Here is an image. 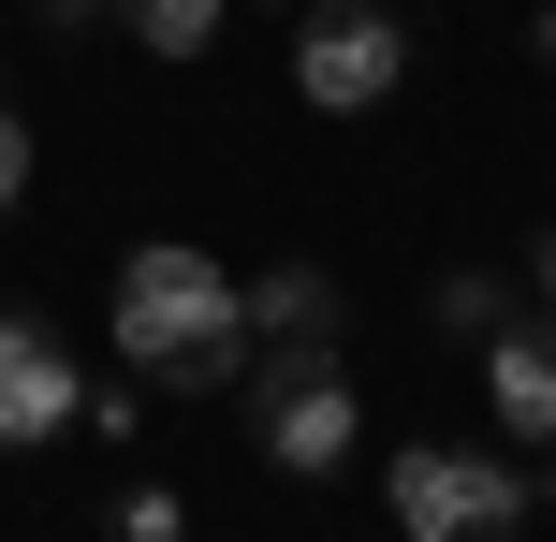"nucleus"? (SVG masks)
Wrapping results in <instances>:
<instances>
[{
  "instance_id": "f257e3e1",
  "label": "nucleus",
  "mask_w": 556,
  "mask_h": 542,
  "mask_svg": "<svg viewBox=\"0 0 556 542\" xmlns=\"http://www.w3.org/2000/svg\"><path fill=\"white\" fill-rule=\"evenodd\" d=\"M117 367L162 381V396H235L250 381V279L191 235L117 250Z\"/></svg>"
},
{
  "instance_id": "f03ea898",
  "label": "nucleus",
  "mask_w": 556,
  "mask_h": 542,
  "mask_svg": "<svg viewBox=\"0 0 556 542\" xmlns=\"http://www.w3.org/2000/svg\"><path fill=\"white\" fill-rule=\"evenodd\" d=\"M250 440H264V469H293V484H337L352 469V440H366V396H352V352L337 338H278L250 352Z\"/></svg>"
},
{
  "instance_id": "7ed1b4c3",
  "label": "nucleus",
  "mask_w": 556,
  "mask_h": 542,
  "mask_svg": "<svg viewBox=\"0 0 556 542\" xmlns=\"http://www.w3.org/2000/svg\"><path fill=\"white\" fill-rule=\"evenodd\" d=\"M381 499H395L410 542H513V528L542 514L528 469L483 455V440H395V455H381Z\"/></svg>"
},
{
  "instance_id": "20e7f679",
  "label": "nucleus",
  "mask_w": 556,
  "mask_h": 542,
  "mask_svg": "<svg viewBox=\"0 0 556 542\" xmlns=\"http://www.w3.org/2000/svg\"><path fill=\"white\" fill-rule=\"evenodd\" d=\"M293 88H307L323 117L395 103V88H410V0H323L307 45H293Z\"/></svg>"
},
{
  "instance_id": "39448f33",
  "label": "nucleus",
  "mask_w": 556,
  "mask_h": 542,
  "mask_svg": "<svg viewBox=\"0 0 556 542\" xmlns=\"http://www.w3.org/2000/svg\"><path fill=\"white\" fill-rule=\"evenodd\" d=\"M59 426H88V367L59 352V323L0 308V455H45Z\"/></svg>"
},
{
  "instance_id": "423d86ee",
  "label": "nucleus",
  "mask_w": 556,
  "mask_h": 542,
  "mask_svg": "<svg viewBox=\"0 0 556 542\" xmlns=\"http://www.w3.org/2000/svg\"><path fill=\"white\" fill-rule=\"evenodd\" d=\"M483 411H498L513 440H556V308H513L498 338H483Z\"/></svg>"
},
{
  "instance_id": "0eeeda50",
  "label": "nucleus",
  "mask_w": 556,
  "mask_h": 542,
  "mask_svg": "<svg viewBox=\"0 0 556 542\" xmlns=\"http://www.w3.org/2000/svg\"><path fill=\"white\" fill-rule=\"evenodd\" d=\"M352 323V293L323 279V264H264L250 279V352H278V338H337Z\"/></svg>"
},
{
  "instance_id": "6e6552de",
  "label": "nucleus",
  "mask_w": 556,
  "mask_h": 542,
  "mask_svg": "<svg viewBox=\"0 0 556 542\" xmlns=\"http://www.w3.org/2000/svg\"><path fill=\"white\" fill-rule=\"evenodd\" d=\"M220 15H235V0H117V29H132L147 59H205V45H220Z\"/></svg>"
},
{
  "instance_id": "1a4fd4ad",
  "label": "nucleus",
  "mask_w": 556,
  "mask_h": 542,
  "mask_svg": "<svg viewBox=\"0 0 556 542\" xmlns=\"http://www.w3.org/2000/svg\"><path fill=\"white\" fill-rule=\"evenodd\" d=\"M425 323H440V338H498V323H513V279H483V264H454V279L425 293Z\"/></svg>"
},
{
  "instance_id": "9d476101",
  "label": "nucleus",
  "mask_w": 556,
  "mask_h": 542,
  "mask_svg": "<svg viewBox=\"0 0 556 542\" xmlns=\"http://www.w3.org/2000/svg\"><path fill=\"white\" fill-rule=\"evenodd\" d=\"M117 542H191V499H176V484H132V499H117Z\"/></svg>"
},
{
  "instance_id": "9b49d317",
  "label": "nucleus",
  "mask_w": 556,
  "mask_h": 542,
  "mask_svg": "<svg viewBox=\"0 0 556 542\" xmlns=\"http://www.w3.org/2000/svg\"><path fill=\"white\" fill-rule=\"evenodd\" d=\"M15 191H29V117L0 103V220H15Z\"/></svg>"
},
{
  "instance_id": "f8f14e48",
  "label": "nucleus",
  "mask_w": 556,
  "mask_h": 542,
  "mask_svg": "<svg viewBox=\"0 0 556 542\" xmlns=\"http://www.w3.org/2000/svg\"><path fill=\"white\" fill-rule=\"evenodd\" d=\"M29 15H45V29H103L117 0H29Z\"/></svg>"
},
{
  "instance_id": "ddd939ff",
  "label": "nucleus",
  "mask_w": 556,
  "mask_h": 542,
  "mask_svg": "<svg viewBox=\"0 0 556 542\" xmlns=\"http://www.w3.org/2000/svg\"><path fill=\"white\" fill-rule=\"evenodd\" d=\"M528 293H542V308H556V220H542V250H528Z\"/></svg>"
},
{
  "instance_id": "4468645a",
  "label": "nucleus",
  "mask_w": 556,
  "mask_h": 542,
  "mask_svg": "<svg viewBox=\"0 0 556 542\" xmlns=\"http://www.w3.org/2000/svg\"><path fill=\"white\" fill-rule=\"evenodd\" d=\"M528 59H556V15H528Z\"/></svg>"
},
{
  "instance_id": "2eb2a0df",
  "label": "nucleus",
  "mask_w": 556,
  "mask_h": 542,
  "mask_svg": "<svg viewBox=\"0 0 556 542\" xmlns=\"http://www.w3.org/2000/svg\"><path fill=\"white\" fill-rule=\"evenodd\" d=\"M528 499H542V514H556V469H542V484H528Z\"/></svg>"
}]
</instances>
